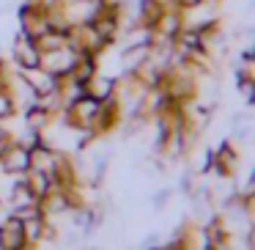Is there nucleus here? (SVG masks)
Listing matches in <instances>:
<instances>
[{
    "mask_svg": "<svg viewBox=\"0 0 255 250\" xmlns=\"http://www.w3.org/2000/svg\"><path fill=\"white\" fill-rule=\"evenodd\" d=\"M25 248V234H22V220L8 217V223L0 228V250H22Z\"/></svg>",
    "mask_w": 255,
    "mask_h": 250,
    "instance_id": "7ed1b4c3",
    "label": "nucleus"
},
{
    "mask_svg": "<svg viewBox=\"0 0 255 250\" xmlns=\"http://www.w3.org/2000/svg\"><path fill=\"white\" fill-rule=\"evenodd\" d=\"M14 52V61H17L19 69H33V66H41V50L36 47L33 39H28V36H17V41H14L11 47Z\"/></svg>",
    "mask_w": 255,
    "mask_h": 250,
    "instance_id": "f257e3e1",
    "label": "nucleus"
},
{
    "mask_svg": "<svg viewBox=\"0 0 255 250\" xmlns=\"http://www.w3.org/2000/svg\"><path fill=\"white\" fill-rule=\"evenodd\" d=\"M178 3V8H192V6H198L200 0H176Z\"/></svg>",
    "mask_w": 255,
    "mask_h": 250,
    "instance_id": "0eeeda50",
    "label": "nucleus"
},
{
    "mask_svg": "<svg viewBox=\"0 0 255 250\" xmlns=\"http://www.w3.org/2000/svg\"><path fill=\"white\" fill-rule=\"evenodd\" d=\"M247 245H250V248H253V250H255V228H253V231H250V234H247Z\"/></svg>",
    "mask_w": 255,
    "mask_h": 250,
    "instance_id": "6e6552de",
    "label": "nucleus"
},
{
    "mask_svg": "<svg viewBox=\"0 0 255 250\" xmlns=\"http://www.w3.org/2000/svg\"><path fill=\"white\" fill-rule=\"evenodd\" d=\"M85 94L94 96V99H99V102L110 99V96L116 94V80L107 77V74H99V72H96L94 77L85 83Z\"/></svg>",
    "mask_w": 255,
    "mask_h": 250,
    "instance_id": "39448f33",
    "label": "nucleus"
},
{
    "mask_svg": "<svg viewBox=\"0 0 255 250\" xmlns=\"http://www.w3.org/2000/svg\"><path fill=\"white\" fill-rule=\"evenodd\" d=\"M14 113V99L3 85H0V118H8Z\"/></svg>",
    "mask_w": 255,
    "mask_h": 250,
    "instance_id": "423d86ee",
    "label": "nucleus"
},
{
    "mask_svg": "<svg viewBox=\"0 0 255 250\" xmlns=\"http://www.w3.org/2000/svg\"><path fill=\"white\" fill-rule=\"evenodd\" d=\"M3 160V171L6 173H25L30 168V149H25V146H8L6 154L0 157Z\"/></svg>",
    "mask_w": 255,
    "mask_h": 250,
    "instance_id": "20e7f679",
    "label": "nucleus"
},
{
    "mask_svg": "<svg viewBox=\"0 0 255 250\" xmlns=\"http://www.w3.org/2000/svg\"><path fill=\"white\" fill-rule=\"evenodd\" d=\"M19 74H22V80L36 91V96H44V94H50L52 88H58V77H55V74H50L47 69H41V66L19 69Z\"/></svg>",
    "mask_w": 255,
    "mask_h": 250,
    "instance_id": "f03ea898",
    "label": "nucleus"
}]
</instances>
